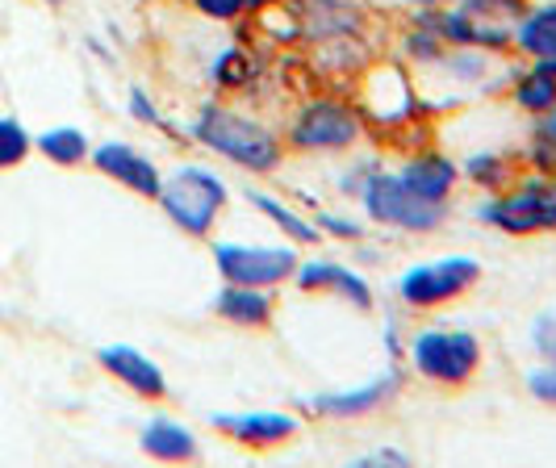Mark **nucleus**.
I'll return each mask as SVG.
<instances>
[{"instance_id":"3","label":"nucleus","mask_w":556,"mask_h":468,"mask_svg":"<svg viewBox=\"0 0 556 468\" xmlns=\"http://www.w3.org/2000/svg\"><path fill=\"white\" fill-rule=\"evenodd\" d=\"M155 201L185 235L205 239L214 230L218 214L226 210V185L205 167H176L172 176H164Z\"/></svg>"},{"instance_id":"23","label":"nucleus","mask_w":556,"mask_h":468,"mask_svg":"<svg viewBox=\"0 0 556 468\" xmlns=\"http://www.w3.org/2000/svg\"><path fill=\"white\" fill-rule=\"evenodd\" d=\"M197 13H205V17H214V22H235L243 9H251L248 0H189Z\"/></svg>"},{"instance_id":"26","label":"nucleus","mask_w":556,"mask_h":468,"mask_svg":"<svg viewBox=\"0 0 556 468\" xmlns=\"http://www.w3.org/2000/svg\"><path fill=\"white\" fill-rule=\"evenodd\" d=\"M540 67H548V72H553V76H556V55H548V59H540Z\"/></svg>"},{"instance_id":"14","label":"nucleus","mask_w":556,"mask_h":468,"mask_svg":"<svg viewBox=\"0 0 556 468\" xmlns=\"http://www.w3.org/2000/svg\"><path fill=\"white\" fill-rule=\"evenodd\" d=\"M214 309L223 314L226 322L248 327V331H260V327L273 322V298H268V289H255V284H230L226 280V289L218 293Z\"/></svg>"},{"instance_id":"5","label":"nucleus","mask_w":556,"mask_h":468,"mask_svg":"<svg viewBox=\"0 0 556 468\" xmlns=\"http://www.w3.org/2000/svg\"><path fill=\"white\" fill-rule=\"evenodd\" d=\"M477 218L498 226L506 235H548L556 230V180H523L498 201H485Z\"/></svg>"},{"instance_id":"16","label":"nucleus","mask_w":556,"mask_h":468,"mask_svg":"<svg viewBox=\"0 0 556 468\" xmlns=\"http://www.w3.org/2000/svg\"><path fill=\"white\" fill-rule=\"evenodd\" d=\"M406 185H415L422 197H431V201H447L452 193V185H456V164L444 160V155H418L406 164Z\"/></svg>"},{"instance_id":"1","label":"nucleus","mask_w":556,"mask_h":468,"mask_svg":"<svg viewBox=\"0 0 556 468\" xmlns=\"http://www.w3.org/2000/svg\"><path fill=\"white\" fill-rule=\"evenodd\" d=\"M193 138L205 142L214 155L248 167V172H273L280 164V138L268 126H260L255 117H243L223 105H210L197 117Z\"/></svg>"},{"instance_id":"21","label":"nucleus","mask_w":556,"mask_h":468,"mask_svg":"<svg viewBox=\"0 0 556 468\" xmlns=\"http://www.w3.org/2000/svg\"><path fill=\"white\" fill-rule=\"evenodd\" d=\"M29 147H34V142H29L26 126H22L17 117H0V167L26 164Z\"/></svg>"},{"instance_id":"20","label":"nucleus","mask_w":556,"mask_h":468,"mask_svg":"<svg viewBox=\"0 0 556 468\" xmlns=\"http://www.w3.org/2000/svg\"><path fill=\"white\" fill-rule=\"evenodd\" d=\"M248 197H251V205H255V210H264L273 222H280V226H285V230H289L298 243H318L314 222H306L302 214H293V210H285V205H280V201H273L268 193H248Z\"/></svg>"},{"instance_id":"7","label":"nucleus","mask_w":556,"mask_h":468,"mask_svg":"<svg viewBox=\"0 0 556 468\" xmlns=\"http://www.w3.org/2000/svg\"><path fill=\"white\" fill-rule=\"evenodd\" d=\"M218 273L230 284H255V289H273L280 280L298 273V255L293 248H243V243H218L214 248Z\"/></svg>"},{"instance_id":"13","label":"nucleus","mask_w":556,"mask_h":468,"mask_svg":"<svg viewBox=\"0 0 556 468\" xmlns=\"http://www.w3.org/2000/svg\"><path fill=\"white\" fill-rule=\"evenodd\" d=\"M298 284L302 289H323V293H339L343 302L361 305L368 309L372 305V289H368V280L356 276L352 268H343V264H331V260H314V264H298Z\"/></svg>"},{"instance_id":"12","label":"nucleus","mask_w":556,"mask_h":468,"mask_svg":"<svg viewBox=\"0 0 556 468\" xmlns=\"http://www.w3.org/2000/svg\"><path fill=\"white\" fill-rule=\"evenodd\" d=\"M210 422L248 447H277V443L293 440V431H298V418H289V414H214Z\"/></svg>"},{"instance_id":"19","label":"nucleus","mask_w":556,"mask_h":468,"mask_svg":"<svg viewBox=\"0 0 556 468\" xmlns=\"http://www.w3.org/2000/svg\"><path fill=\"white\" fill-rule=\"evenodd\" d=\"M515 101L531 113H548L556 105V76L548 72V67L535 63L528 76L515 84Z\"/></svg>"},{"instance_id":"4","label":"nucleus","mask_w":556,"mask_h":468,"mask_svg":"<svg viewBox=\"0 0 556 468\" xmlns=\"http://www.w3.org/2000/svg\"><path fill=\"white\" fill-rule=\"evenodd\" d=\"M410 364L418 377H427L435 385H465L481 364V343L473 331L427 327L410 339Z\"/></svg>"},{"instance_id":"8","label":"nucleus","mask_w":556,"mask_h":468,"mask_svg":"<svg viewBox=\"0 0 556 468\" xmlns=\"http://www.w3.org/2000/svg\"><path fill=\"white\" fill-rule=\"evenodd\" d=\"M361 138V117L356 110L339 105V101H314L298 113L289 142L302 147V151H343Z\"/></svg>"},{"instance_id":"15","label":"nucleus","mask_w":556,"mask_h":468,"mask_svg":"<svg viewBox=\"0 0 556 468\" xmlns=\"http://www.w3.org/2000/svg\"><path fill=\"white\" fill-rule=\"evenodd\" d=\"M142 452L155 456V460L176 465V460H193L197 440L189 435V427H180V422H172V418H155V422L142 427Z\"/></svg>"},{"instance_id":"2","label":"nucleus","mask_w":556,"mask_h":468,"mask_svg":"<svg viewBox=\"0 0 556 468\" xmlns=\"http://www.w3.org/2000/svg\"><path fill=\"white\" fill-rule=\"evenodd\" d=\"M364 214L381 226H393V230H410V235H427L435 226H444L447 218V201H431L422 197L415 185H406V176L397 172H377L368 176L361 189Z\"/></svg>"},{"instance_id":"25","label":"nucleus","mask_w":556,"mask_h":468,"mask_svg":"<svg viewBox=\"0 0 556 468\" xmlns=\"http://www.w3.org/2000/svg\"><path fill=\"white\" fill-rule=\"evenodd\" d=\"M540 130H544V135H548V138H556V105H553V110H548V122H544Z\"/></svg>"},{"instance_id":"11","label":"nucleus","mask_w":556,"mask_h":468,"mask_svg":"<svg viewBox=\"0 0 556 468\" xmlns=\"http://www.w3.org/2000/svg\"><path fill=\"white\" fill-rule=\"evenodd\" d=\"M402 389V377L397 372H381L377 381H368L364 389H348V393H318L309 402L314 414H327V418H364V414L381 410L386 402H393V393Z\"/></svg>"},{"instance_id":"22","label":"nucleus","mask_w":556,"mask_h":468,"mask_svg":"<svg viewBox=\"0 0 556 468\" xmlns=\"http://www.w3.org/2000/svg\"><path fill=\"white\" fill-rule=\"evenodd\" d=\"M531 343H535V352L548 359V364H556V314H540V318H535Z\"/></svg>"},{"instance_id":"10","label":"nucleus","mask_w":556,"mask_h":468,"mask_svg":"<svg viewBox=\"0 0 556 468\" xmlns=\"http://www.w3.org/2000/svg\"><path fill=\"white\" fill-rule=\"evenodd\" d=\"M97 359H101V368H105L110 377H117L122 385H130L139 397H151V402H155V397H164L167 393V381H164V372H160V364L147 359L139 347H130V343L101 347Z\"/></svg>"},{"instance_id":"28","label":"nucleus","mask_w":556,"mask_h":468,"mask_svg":"<svg viewBox=\"0 0 556 468\" xmlns=\"http://www.w3.org/2000/svg\"><path fill=\"white\" fill-rule=\"evenodd\" d=\"M47 4H59V0H47Z\"/></svg>"},{"instance_id":"18","label":"nucleus","mask_w":556,"mask_h":468,"mask_svg":"<svg viewBox=\"0 0 556 468\" xmlns=\"http://www.w3.org/2000/svg\"><path fill=\"white\" fill-rule=\"evenodd\" d=\"M38 151L59 167H76L88 160V138L76 130V126H55L38 138Z\"/></svg>"},{"instance_id":"6","label":"nucleus","mask_w":556,"mask_h":468,"mask_svg":"<svg viewBox=\"0 0 556 468\" xmlns=\"http://www.w3.org/2000/svg\"><path fill=\"white\" fill-rule=\"evenodd\" d=\"M477 280H481V264H477L473 255H444V260L415 264L410 273L402 276L397 293H402V302L415 305V309H435V305L469 293Z\"/></svg>"},{"instance_id":"17","label":"nucleus","mask_w":556,"mask_h":468,"mask_svg":"<svg viewBox=\"0 0 556 468\" xmlns=\"http://www.w3.org/2000/svg\"><path fill=\"white\" fill-rule=\"evenodd\" d=\"M515 47L519 51H528L535 59H548L556 55V4H540V9H531L528 17L515 26Z\"/></svg>"},{"instance_id":"27","label":"nucleus","mask_w":556,"mask_h":468,"mask_svg":"<svg viewBox=\"0 0 556 468\" xmlns=\"http://www.w3.org/2000/svg\"><path fill=\"white\" fill-rule=\"evenodd\" d=\"M251 9H264V4H277V0H248Z\"/></svg>"},{"instance_id":"9","label":"nucleus","mask_w":556,"mask_h":468,"mask_svg":"<svg viewBox=\"0 0 556 468\" xmlns=\"http://www.w3.org/2000/svg\"><path fill=\"white\" fill-rule=\"evenodd\" d=\"M92 167L105 172L117 185L135 189L139 197H151V201L160 197V185H164L160 167L151 164L147 155H139L135 147H126V142H101V147L92 151Z\"/></svg>"},{"instance_id":"24","label":"nucleus","mask_w":556,"mask_h":468,"mask_svg":"<svg viewBox=\"0 0 556 468\" xmlns=\"http://www.w3.org/2000/svg\"><path fill=\"white\" fill-rule=\"evenodd\" d=\"M528 389L540 397V402H548L556 406V364H544V368H535L528 377Z\"/></svg>"}]
</instances>
